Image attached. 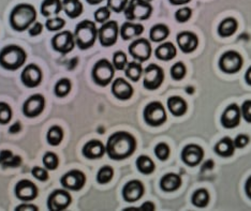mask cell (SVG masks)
<instances>
[{
  "instance_id": "6da1fadb",
  "label": "cell",
  "mask_w": 251,
  "mask_h": 211,
  "mask_svg": "<svg viewBox=\"0 0 251 211\" xmlns=\"http://www.w3.org/2000/svg\"><path fill=\"white\" fill-rule=\"evenodd\" d=\"M136 149V140L132 134L126 131H118L112 134L107 140L105 146V152L107 156L115 161L131 157Z\"/></svg>"
},
{
  "instance_id": "7a4b0ae2",
  "label": "cell",
  "mask_w": 251,
  "mask_h": 211,
  "mask_svg": "<svg viewBox=\"0 0 251 211\" xmlns=\"http://www.w3.org/2000/svg\"><path fill=\"white\" fill-rule=\"evenodd\" d=\"M37 20V11L29 3L15 5L10 14V26L15 31H25Z\"/></svg>"
},
{
  "instance_id": "3957f363",
  "label": "cell",
  "mask_w": 251,
  "mask_h": 211,
  "mask_svg": "<svg viewBox=\"0 0 251 211\" xmlns=\"http://www.w3.org/2000/svg\"><path fill=\"white\" fill-rule=\"evenodd\" d=\"M27 54L19 45H8L0 52V67L8 71H15L25 65Z\"/></svg>"
},
{
  "instance_id": "277c9868",
  "label": "cell",
  "mask_w": 251,
  "mask_h": 211,
  "mask_svg": "<svg viewBox=\"0 0 251 211\" xmlns=\"http://www.w3.org/2000/svg\"><path fill=\"white\" fill-rule=\"evenodd\" d=\"M73 35L77 47L85 50L94 47L96 39L98 37V29L94 22L85 20L76 25Z\"/></svg>"
},
{
  "instance_id": "5b68a950",
  "label": "cell",
  "mask_w": 251,
  "mask_h": 211,
  "mask_svg": "<svg viewBox=\"0 0 251 211\" xmlns=\"http://www.w3.org/2000/svg\"><path fill=\"white\" fill-rule=\"evenodd\" d=\"M125 16L128 21H145L151 18L152 7L146 0H130L125 9Z\"/></svg>"
},
{
  "instance_id": "8992f818",
  "label": "cell",
  "mask_w": 251,
  "mask_h": 211,
  "mask_svg": "<svg viewBox=\"0 0 251 211\" xmlns=\"http://www.w3.org/2000/svg\"><path fill=\"white\" fill-rule=\"evenodd\" d=\"M115 74V68L107 59H101L94 66L93 75L94 82L101 87H105L112 82Z\"/></svg>"
},
{
  "instance_id": "52a82bcc",
  "label": "cell",
  "mask_w": 251,
  "mask_h": 211,
  "mask_svg": "<svg viewBox=\"0 0 251 211\" xmlns=\"http://www.w3.org/2000/svg\"><path fill=\"white\" fill-rule=\"evenodd\" d=\"M145 122L151 127H160L167 121V112L160 102H151L144 110Z\"/></svg>"
},
{
  "instance_id": "ba28073f",
  "label": "cell",
  "mask_w": 251,
  "mask_h": 211,
  "mask_svg": "<svg viewBox=\"0 0 251 211\" xmlns=\"http://www.w3.org/2000/svg\"><path fill=\"white\" fill-rule=\"evenodd\" d=\"M244 65V60L242 55L234 52V50H229L222 54L219 59V69L226 74H234L241 71Z\"/></svg>"
},
{
  "instance_id": "9c48e42d",
  "label": "cell",
  "mask_w": 251,
  "mask_h": 211,
  "mask_svg": "<svg viewBox=\"0 0 251 211\" xmlns=\"http://www.w3.org/2000/svg\"><path fill=\"white\" fill-rule=\"evenodd\" d=\"M119 28L117 22L110 21L104 23L98 30V38L102 47H110L117 42Z\"/></svg>"
},
{
  "instance_id": "30bf717a",
  "label": "cell",
  "mask_w": 251,
  "mask_h": 211,
  "mask_svg": "<svg viewBox=\"0 0 251 211\" xmlns=\"http://www.w3.org/2000/svg\"><path fill=\"white\" fill-rule=\"evenodd\" d=\"M164 81V72L161 67L155 64L148 66L144 71V87L148 90H156Z\"/></svg>"
},
{
  "instance_id": "8fae6325",
  "label": "cell",
  "mask_w": 251,
  "mask_h": 211,
  "mask_svg": "<svg viewBox=\"0 0 251 211\" xmlns=\"http://www.w3.org/2000/svg\"><path fill=\"white\" fill-rule=\"evenodd\" d=\"M72 203V197L68 190L58 189L50 194L48 199V208L52 211L66 210Z\"/></svg>"
},
{
  "instance_id": "7c38bea8",
  "label": "cell",
  "mask_w": 251,
  "mask_h": 211,
  "mask_svg": "<svg viewBox=\"0 0 251 211\" xmlns=\"http://www.w3.org/2000/svg\"><path fill=\"white\" fill-rule=\"evenodd\" d=\"M60 184L67 190L79 191L86 184V176L81 170L73 169L61 177Z\"/></svg>"
},
{
  "instance_id": "4fadbf2b",
  "label": "cell",
  "mask_w": 251,
  "mask_h": 211,
  "mask_svg": "<svg viewBox=\"0 0 251 211\" xmlns=\"http://www.w3.org/2000/svg\"><path fill=\"white\" fill-rule=\"evenodd\" d=\"M129 53L133 59L144 62L151 58V45L147 39H138L129 45Z\"/></svg>"
},
{
  "instance_id": "5bb4252c",
  "label": "cell",
  "mask_w": 251,
  "mask_h": 211,
  "mask_svg": "<svg viewBox=\"0 0 251 211\" xmlns=\"http://www.w3.org/2000/svg\"><path fill=\"white\" fill-rule=\"evenodd\" d=\"M52 47L54 50L61 54H68L72 52V49L75 47L74 35L69 30L57 33L52 39Z\"/></svg>"
},
{
  "instance_id": "9a60e30c",
  "label": "cell",
  "mask_w": 251,
  "mask_h": 211,
  "mask_svg": "<svg viewBox=\"0 0 251 211\" xmlns=\"http://www.w3.org/2000/svg\"><path fill=\"white\" fill-rule=\"evenodd\" d=\"M45 107V99L42 94H37L29 96L23 104V114L28 118H35L41 115Z\"/></svg>"
},
{
  "instance_id": "2e32d148",
  "label": "cell",
  "mask_w": 251,
  "mask_h": 211,
  "mask_svg": "<svg viewBox=\"0 0 251 211\" xmlns=\"http://www.w3.org/2000/svg\"><path fill=\"white\" fill-rule=\"evenodd\" d=\"M22 83L28 88H36L42 82V71L40 67L30 64L25 67L21 74Z\"/></svg>"
},
{
  "instance_id": "e0dca14e",
  "label": "cell",
  "mask_w": 251,
  "mask_h": 211,
  "mask_svg": "<svg viewBox=\"0 0 251 211\" xmlns=\"http://www.w3.org/2000/svg\"><path fill=\"white\" fill-rule=\"evenodd\" d=\"M204 158V150L202 147L196 144H190L185 146L181 151V160L186 165L190 167L198 166L202 162Z\"/></svg>"
},
{
  "instance_id": "ac0fdd59",
  "label": "cell",
  "mask_w": 251,
  "mask_h": 211,
  "mask_svg": "<svg viewBox=\"0 0 251 211\" xmlns=\"http://www.w3.org/2000/svg\"><path fill=\"white\" fill-rule=\"evenodd\" d=\"M15 195L20 201L30 202L38 196V188L30 180H20L15 186Z\"/></svg>"
},
{
  "instance_id": "d6986e66",
  "label": "cell",
  "mask_w": 251,
  "mask_h": 211,
  "mask_svg": "<svg viewBox=\"0 0 251 211\" xmlns=\"http://www.w3.org/2000/svg\"><path fill=\"white\" fill-rule=\"evenodd\" d=\"M145 188L140 180H130L123 188V197L126 202L134 203L144 195Z\"/></svg>"
},
{
  "instance_id": "ffe728a7",
  "label": "cell",
  "mask_w": 251,
  "mask_h": 211,
  "mask_svg": "<svg viewBox=\"0 0 251 211\" xmlns=\"http://www.w3.org/2000/svg\"><path fill=\"white\" fill-rule=\"evenodd\" d=\"M241 108L235 103L227 106L221 116V124L226 129H234L241 122Z\"/></svg>"
},
{
  "instance_id": "44dd1931",
  "label": "cell",
  "mask_w": 251,
  "mask_h": 211,
  "mask_svg": "<svg viewBox=\"0 0 251 211\" xmlns=\"http://www.w3.org/2000/svg\"><path fill=\"white\" fill-rule=\"evenodd\" d=\"M176 41H177V44L181 52L185 54L195 52L199 45V39L197 35L191 31L179 32L177 37H176Z\"/></svg>"
},
{
  "instance_id": "7402d4cb",
  "label": "cell",
  "mask_w": 251,
  "mask_h": 211,
  "mask_svg": "<svg viewBox=\"0 0 251 211\" xmlns=\"http://www.w3.org/2000/svg\"><path fill=\"white\" fill-rule=\"evenodd\" d=\"M112 94L115 98L122 101L129 100L133 94V88L126 79L118 77L112 84Z\"/></svg>"
},
{
  "instance_id": "603a6c76",
  "label": "cell",
  "mask_w": 251,
  "mask_h": 211,
  "mask_svg": "<svg viewBox=\"0 0 251 211\" xmlns=\"http://www.w3.org/2000/svg\"><path fill=\"white\" fill-rule=\"evenodd\" d=\"M82 152L83 156L89 160L100 159L104 156L105 146L98 140H91L84 145Z\"/></svg>"
},
{
  "instance_id": "cb8c5ba5",
  "label": "cell",
  "mask_w": 251,
  "mask_h": 211,
  "mask_svg": "<svg viewBox=\"0 0 251 211\" xmlns=\"http://www.w3.org/2000/svg\"><path fill=\"white\" fill-rule=\"evenodd\" d=\"M168 108L173 116L180 117L186 114L188 105L187 102L181 96L173 95L168 99Z\"/></svg>"
},
{
  "instance_id": "d4e9b609",
  "label": "cell",
  "mask_w": 251,
  "mask_h": 211,
  "mask_svg": "<svg viewBox=\"0 0 251 211\" xmlns=\"http://www.w3.org/2000/svg\"><path fill=\"white\" fill-rule=\"evenodd\" d=\"M181 186L180 176L174 173L164 175L160 180V188L165 192H174L178 190Z\"/></svg>"
},
{
  "instance_id": "484cf974",
  "label": "cell",
  "mask_w": 251,
  "mask_h": 211,
  "mask_svg": "<svg viewBox=\"0 0 251 211\" xmlns=\"http://www.w3.org/2000/svg\"><path fill=\"white\" fill-rule=\"evenodd\" d=\"M144 31V27L141 24H134L131 22H126L121 27V36L125 41L142 35Z\"/></svg>"
},
{
  "instance_id": "4316f807",
  "label": "cell",
  "mask_w": 251,
  "mask_h": 211,
  "mask_svg": "<svg viewBox=\"0 0 251 211\" xmlns=\"http://www.w3.org/2000/svg\"><path fill=\"white\" fill-rule=\"evenodd\" d=\"M214 150L217 155L222 157V158H230L234 155V151H235V146H234L233 140L226 136V138H224L217 142Z\"/></svg>"
},
{
  "instance_id": "83f0119b",
  "label": "cell",
  "mask_w": 251,
  "mask_h": 211,
  "mask_svg": "<svg viewBox=\"0 0 251 211\" xmlns=\"http://www.w3.org/2000/svg\"><path fill=\"white\" fill-rule=\"evenodd\" d=\"M62 10L70 19H76L83 13V4L79 0H62Z\"/></svg>"
},
{
  "instance_id": "f1b7e54d",
  "label": "cell",
  "mask_w": 251,
  "mask_h": 211,
  "mask_svg": "<svg viewBox=\"0 0 251 211\" xmlns=\"http://www.w3.org/2000/svg\"><path fill=\"white\" fill-rule=\"evenodd\" d=\"M22 164V158L20 156L13 155V152L8 149L0 151V165L2 168L19 167Z\"/></svg>"
},
{
  "instance_id": "f546056e",
  "label": "cell",
  "mask_w": 251,
  "mask_h": 211,
  "mask_svg": "<svg viewBox=\"0 0 251 211\" xmlns=\"http://www.w3.org/2000/svg\"><path fill=\"white\" fill-rule=\"evenodd\" d=\"M155 55L159 60L169 61L176 57V47L172 42H165L156 48Z\"/></svg>"
},
{
  "instance_id": "4dcf8cb0",
  "label": "cell",
  "mask_w": 251,
  "mask_h": 211,
  "mask_svg": "<svg viewBox=\"0 0 251 211\" xmlns=\"http://www.w3.org/2000/svg\"><path fill=\"white\" fill-rule=\"evenodd\" d=\"M238 23L234 18H226L218 26V35L221 38H229L236 32Z\"/></svg>"
},
{
  "instance_id": "1f68e13d",
  "label": "cell",
  "mask_w": 251,
  "mask_h": 211,
  "mask_svg": "<svg viewBox=\"0 0 251 211\" xmlns=\"http://www.w3.org/2000/svg\"><path fill=\"white\" fill-rule=\"evenodd\" d=\"M62 10V2L60 0H43L41 4V14L44 18H52L59 14Z\"/></svg>"
},
{
  "instance_id": "d6a6232c",
  "label": "cell",
  "mask_w": 251,
  "mask_h": 211,
  "mask_svg": "<svg viewBox=\"0 0 251 211\" xmlns=\"http://www.w3.org/2000/svg\"><path fill=\"white\" fill-rule=\"evenodd\" d=\"M170 35V29L167 25L164 24H157L151 27L150 31V38L152 42H162L167 39Z\"/></svg>"
},
{
  "instance_id": "836d02e7",
  "label": "cell",
  "mask_w": 251,
  "mask_h": 211,
  "mask_svg": "<svg viewBox=\"0 0 251 211\" xmlns=\"http://www.w3.org/2000/svg\"><path fill=\"white\" fill-rule=\"evenodd\" d=\"M136 167L139 172L144 175H151L156 168V165L152 160L147 156H140L136 159Z\"/></svg>"
},
{
  "instance_id": "e575fe53",
  "label": "cell",
  "mask_w": 251,
  "mask_h": 211,
  "mask_svg": "<svg viewBox=\"0 0 251 211\" xmlns=\"http://www.w3.org/2000/svg\"><path fill=\"white\" fill-rule=\"evenodd\" d=\"M191 203L198 208L206 207L209 203V194L206 189H199L192 194Z\"/></svg>"
},
{
  "instance_id": "d590c367",
  "label": "cell",
  "mask_w": 251,
  "mask_h": 211,
  "mask_svg": "<svg viewBox=\"0 0 251 211\" xmlns=\"http://www.w3.org/2000/svg\"><path fill=\"white\" fill-rule=\"evenodd\" d=\"M126 76L132 82H138L140 77L142 76V73H143V68H142L140 62L132 61L127 65L125 69Z\"/></svg>"
},
{
  "instance_id": "8d00e7d4",
  "label": "cell",
  "mask_w": 251,
  "mask_h": 211,
  "mask_svg": "<svg viewBox=\"0 0 251 211\" xmlns=\"http://www.w3.org/2000/svg\"><path fill=\"white\" fill-rule=\"evenodd\" d=\"M47 140L50 146H58L62 140H64V131H62L59 125H53L48 131Z\"/></svg>"
},
{
  "instance_id": "74e56055",
  "label": "cell",
  "mask_w": 251,
  "mask_h": 211,
  "mask_svg": "<svg viewBox=\"0 0 251 211\" xmlns=\"http://www.w3.org/2000/svg\"><path fill=\"white\" fill-rule=\"evenodd\" d=\"M72 88V84L69 78H61L55 85V94L59 98H64V96L70 94Z\"/></svg>"
},
{
  "instance_id": "f35d334b",
  "label": "cell",
  "mask_w": 251,
  "mask_h": 211,
  "mask_svg": "<svg viewBox=\"0 0 251 211\" xmlns=\"http://www.w3.org/2000/svg\"><path fill=\"white\" fill-rule=\"evenodd\" d=\"M114 177V169L113 167L108 166V165H105V166H102L98 174H97V181L100 185H105L108 184Z\"/></svg>"
},
{
  "instance_id": "ab89813d",
  "label": "cell",
  "mask_w": 251,
  "mask_h": 211,
  "mask_svg": "<svg viewBox=\"0 0 251 211\" xmlns=\"http://www.w3.org/2000/svg\"><path fill=\"white\" fill-rule=\"evenodd\" d=\"M128 65L127 60V55H126L122 50H118V52L114 53L113 55V66L116 70H125L126 67Z\"/></svg>"
},
{
  "instance_id": "60d3db41",
  "label": "cell",
  "mask_w": 251,
  "mask_h": 211,
  "mask_svg": "<svg viewBox=\"0 0 251 211\" xmlns=\"http://www.w3.org/2000/svg\"><path fill=\"white\" fill-rule=\"evenodd\" d=\"M43 164L49 170H55L57 169L59 165V159L54 152H47L43 156Z\"/></svg>"
},
{
  "instance_id": "b9f144b4",
  "label": "cell",
  "mask_w": 251,
  "mask_h": 211,
  "mask_svg": "<svg viewBox=\"0 0 251 211\" xmlns=\"http://www.w3.org/2000/svg\"><path fill=\"white\" fill-rule=\"evenodd\" d=\"M11 119H12V108L5 102H0V124H7Z\"/></svg>"
},
{
  "instance_id": "7bdbcfd3",
  "label": "cell",
  "mask_w": 251,
  "mask_h": 211,
  "mask_svg": "<svg viewBox=\"0 0 251 211\" xmlns=\"http://www.w3.org/2000/svg\"><path fill=\"white\" fill-rule=\"evenodd\" d=\"M186 66L182 64L181 61L176 62V64L171 68V76H172V78L175 79V81H180V79L184 78L186 76Z\"/></svg>"
},
{
  "instance_id": "ee69618b",
  "label": "cell",
  "mask_w": 251,
  "mask_h": 211,
  "mask_svg": "<svg viewBox=\"0 0 251 211\" xmlns=\"http://www.w3.org/2000/svg\"><path fill=\"white\" fill-rule=\"evenodd\" d=\"M66 25V21L62 20L60 18H53V19H49L45 23V27L47 29L50 31H58Z\"/></svg>"
},
{
  "instance_id": "f6af8a7d",
  "label": "cell",
  "mask_w": 251,
  "mask_h": 211,
  "mask_svg": "<svg viewBox=\"0 0 251 211\" xmlns=\"http://www.w3.org/2000/svg\"><path fill=\"white\" fill-rule=\"evenodd\" d=\"M155 155L160 161H167L170 157V147L165 142H159L155 147Z\"/></svg>"
},
{
  "instance_id": "bcb514c9",
  "label": "cell",
  "mask_w": 251,
  "mask_h": 211,
  "mask_svg": "<svg viewBox=\"0 0 251 211\" xmlns=\"http://www.w3.org/2000/svg\"><path fill=\"white\" fill-rule=\"evenodd\" d=\"M128 4V0H107V8L116 13L125 11Z\"/></svg>"
},
{
  "instance_id": "7dc6e473",
  "label": "cell",
  "mask_w": 251,
  "mask_h": 211,
  "mask_svg": "<svg viewBox=\"0 0 251 211\" xmlns=\"http://www.w3.org/2000/svg\"><path fill=\"white\" fill-rule=\"evenodd\" d=\"M111 16V11L107 7H101L95 12V20L97 23H100V24H104L106 21L110 19Z\"/></svg>"
},
{
  "instance_id": "c3c4849f",
  "label": "cell",
  "mask_w": 251,
  "mask_h": 211,
  "mask_svg": "<svg viewBox=\"0 0 251 211\" xmlns=\"http://www.w3.org/2000/svg\"><path fill=\"white\" fill-rule=\"evenodd\" d=\"M192 15V10L190 8H182L176 11L175 13V19L178 23H186L190 20Z\"/></svg>"
},
{
  "instance_id": "681fc988",
  "label": "cell",
  "mask_w": 251,
  "mask_h": 211,
  "mask_svg": "<svg viewBox=\"0 0 251 211\" xmlns=\"http://www.w3.org/2000/svg\"><path fill=\"white\" fill-rule=\"evenodd\" d=\"M32 176L35 177L36 179L40 181H47L49 179V172L45 168H42L40 166H35L31 170Z\"/></svg>"
},
{
  "instance_id": "f907efd6",
  "label": "cell",
  "mask_w": 251,
  "mask_h": 211,
  "mask_svg": "<svg viewBox=\"0 0 251 211\" xmlns=\"http://www.w3.org/2000/svg\"><path fill=\"white\" fill-rule=\"evenodd\" d=\"M241 113L244 120H246L248 123H251V100L244 102L241 108Z\"/></svg>"
},
{
  "instance_id": "816d5d0a",
  "label": "cell",
  "mask_w": 251,
  "mask_h": 211,
  "mask_svg": "<svg viewBox=\"0 0 251 211\" xmlns=\"http://www.w3.org/2000/svg\"><path fill=\"white\" fill-rule=\"evenodd\" d=\"M233 141H234V146H235V148H245L249 144L250 139H249V136L246 134H239L236 136L235 140H234Z\"/></svg>"
},
{
  "instance_id": "f5cc1de1",
  "label": "cell",
  "mask_w": 251,
  "mask_h": 211,
  "mask_svg": "<svg viewBox=\"0 0 251 211\" xmlns=\"http://www.w3.org/2000/svg\"><path fill=\"white\" fill-rule=\"evenodd\" d=\"M42 31H43V25L41 24V23L36 22V23H33L31 27L29 28V36L30 37L39 36Z\"/></svg>"
},
{
  "instance_id": "db71d44e",
  "label": "cell",
  "mask_w": 251,
  "mask_h": 211,
  "mask_svg": "<svg viewBox=\"0 0 251 211\" xmlns=\"http://www.w3.org/2000/svg\"><path fill=\"white\" fill-rule=\"evenodd\" d=\"M25 210L38 211L39 208L36 206V205H31V204H22L15 208V211H25Z\"/></svg>"
},
{
  "instance_id": "11a10c76",
  "label": "cell",
  "mask_w": 251,
  "mask_h": 211,
  "mask_svg": "<svg viewBox=\"0 0 251 211\" xmlns=\"http://www.w3.org/2000/svg\"><path fill=\"white\" fill-rule=\"evenodd\" d=\"M126 210H145V211H152L155 210V205L151 202H146L140 208H129V209H126Z\"/></svg>"
},
{
  "instance_id": "9f6ffc18",
  "label": "cell",
  "mask_w": 251,
  "mask_h": 211,
  "mask_svg": "<svg viewBox=\"0 0 251 211\" xmlns=\"http://www.w3.org/2000/svg\"><path fill=\"white\" fill-rule=\"evenodd\" d=\"M21 130H22V124H21V122H20V121H16L14 124H12V125H11V127H10L9 133H11V134H16V133H19Z\"/></svg>"
},
{
  "instance_id": "6f0895ef",
  "label": "cell",
  "mask_w": 251,
  "mask_h": 211,
  "mask_svg": "<svg viewBox=\"0 0 251 211\" xmlns=\"http://www.w3.org/2000/svg\"><path fill=\"white\" fill-rule=\"evenodd\" d=\"M214 168V161L213 160H208V161L205 162L202 166V172H205V170H212Z\"/></svg>"
},
{
  "instance_id": "680465c9",
  "label": "cell",
  "mask_w": 251,
  "mask_h": 211,
  "mask_svg": "<svg viewBox=\"0 0 251 211\" xmlns=\"http://www.w3.org/2000/svg\"><path fill=\"white\" fill-rule=\"evenodd\" d=\"M245 192H246L247 196L251 199V176L247 179L246 185H245Z\"/></svg>"
},
{
  "instance_id": "91938a15",
  "label": "cell",
  "mask_w": 251,
  "mask_h": 211,
  "mask_svg": "<svg viewBox=\"0 0 251 211\" xmlns=\"http://www.w3.org/2000/svg\"><path fill=\"white\" fill-rule=\"evenodd\" d=\"M170 3H172L174 5H181V4H186L189 3L191 0H169Z\"/></svg>"
},
{
  "instance_id": "94428289",
  "label": "cell",
  "mask_w": 251,
  "mask_h": 211,
  "mask_svg": "<svg viewBox=\"0 0 251 211\" xmlns=\"http://www.w3.org/2000/svg\"><path fill=\"white\" fill-rule=\"evenodd\" d=\"M245 81H246L249 86H251V66L248 68L246 74H245Z\"/></svg>"
},
{
  "instance_id": "6125c7cd",
  "label": "cell",
  "mask_w": 251,
  "mask_h": 211,
  "mask_svg": "<svg viewBox=\"0 0 251 211\" xmlns=\"http://www.w3.org/2000/svg\"><path fill=\"white\" fill-rule=\"evenodd\" d=\"M77 58H73V59H71V66L69 67V70H73L74 69V67H75L76 65H77Z\"/></svg>"
},
{
  "instance_id": "be15d7a7",
  "label": "cell",
  "mask_w": 251,
  "mask_h": 211,
  "mask_svg": "<svg viewBox=\"0 0 251 211\" xmlns=\"http://www.w3.org/2000/svg\"><path fill=\"white\" fill-rule=\"evenodd\" d=\"M86 1H87L89 4H93V5H95V4H99V3H101L102 1H103V0H86Z\"/></svg>"
},
{
  "instance_id": "e7e4bbea",
  "label": "cell",
  "mask_w": 251,
  "mask_h": 211,
  "mask_svg": "<svg viewBox=\"0 0 251 211\" xmlns=\"http://www.w3.org/2000/svg\"><path fill=\"white\" fill-rule=\"evenodd\" d=\"M186 91H187L188 94H193V91H195V89H193L191 86H188V87L186 88Z\"/></svg>"
},
{
  "instance_id": "03108f58",
  "label": "cell",
  "mask_w": 251,
  "mask_h": 211,
  "mask_svg": "<svg viewBox=\"0 0 251 211\" xmlns=\"http://www.w3.org/2000/svg\"><path fill=\"white\" fill-rule=\"evenodd\" d=\"M146 1H151V0H146Z\"/></svg>"
}]
</instances>
